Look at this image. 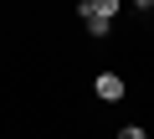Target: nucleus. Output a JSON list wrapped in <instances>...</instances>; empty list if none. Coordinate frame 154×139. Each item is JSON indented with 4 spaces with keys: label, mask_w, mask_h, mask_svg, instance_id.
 <instances>
[{
    "label": "nucleus",
    "mask_w": 154,
    "mask_h": 139,
    "mask_svg": "<svg viewBox=\"0 0 154 139\" xmlns=\"http://www.w3.org/2000/svg\"><path fill=\"white\" fill-rule=\"evenodd\" d=\"M118 139H144V129H139V124H123V129H118Z\"/></svg>",
    "instance_id": "7ed1b4c3"
},
{
    "label": "nucleus",
    "mask_w": 154,
    "mask_h": 139,
    "mask_svg": "<svg viewBox=\"0 0 154 139\" xmlns=\"http://www.w3.org/2000/svg\"><path fill=\"white\" fill-rule=\"evenodd\" d=\"M93 93H98L103 103H118V98H123V77H118V72H98V83H93Z\"/></svg>",
    "instance_id": "f03ea898"
},
{
    "label": "nucleus",
    "mask_w": 154,
    "mask_h": 139,
    "mask_svg": "<svg viewBox=\"0 0 154 139\" xmlns=\"http://www.w3.org/2000/svg\"><path fill=\"white\" fill-rule=\"evenodd\" d=\"M77 16L88 21V31H93V36H103V31H108V21L118 16V0H82V5H77Z\"/></svg>",
    "instance_id": "f257e3e1"
}]
</instances>
